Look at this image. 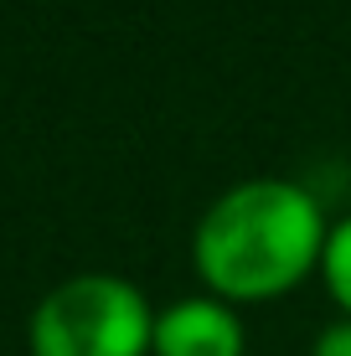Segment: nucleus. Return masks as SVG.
Wrapping results in <instances>:
<instances>
[{
    "label": "nucleus",
    "instance_id": "f257e3e1",
    "mask_svg": "<svg viewBox=\"0 0 351 356\" xmlns=\"http://www.w3.org/2000/svg\"><path fill=\"white\" fill-rule=\"evenodd\" d=\"M320 202L295 181H243L207 207L191 238V264L222 300H269L295 289L325 253Z\"/></svg>",
    "mask_w": 351,
    "mask_h": 356
},
{
    "label": "nucleus",
    "instance_id": "f03ea898",
    "mask_svg": "<svg viewBox=\"0 0 351 356\" xmlns=\"http://www.w3.org/2000/svg\"><path fill=\"white\" fill-rule=\"evenodd\" d=\"M31 356H145L155 315L135 284L114 274H78L31 310Z\"/></svg>",
    "mask_w": 351,
    "mask_h": 356
},
{
    "label": "nucleus",
    "instance_id": "7ed1b4c3",
    "mask_svg": "<svg viewBox=\"0 0 351 356\" xmlns=\"http://www.w3.org/2000/svg\"><path fill=\"white\" fill-rule=\"evenodd\" d=\"M155 356H243V321L222 300H176L155 315Z\"/></svg>",
    "mask_w": 351,
    "mask_h": 356
},
{
    "label": "nucleus",
    "instance_id": "20e7f679",
    "mask_svg": "<svg viewBox=\"0 0 351 356\" xmlns=\"http://www.w3.org/2000/svg\"><path fill=\"white\" fill-rule=\"evenodd\" d=\"M320 274H325V289L336 294V305L351 315V217H341L331 227L325 253H320Z\"/></svg>",
    "mask_w": 351,
    "mask_h": 356
},
{
    "label": "nucleus",
    "instance_id": "39448f33",
    "mask_svg": "<svg viewBox=\"0 0 351 356\" xmlns=\"http://www.w3.org/2000/svg\"><path fill=\"white\" fill-rule=\"evenodd\" d=\"M310 356H351V315L336 321V325H325L316 336V351H310Z\"/></svg>",
    "mask_w": 351,
    "mask_h": 356
}]
</instances>
